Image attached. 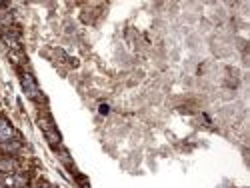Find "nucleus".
I'll use <instances>...</instances> for the list:
<instances>
[{
    "instance_id": "obj_1",
    "label": "nucleus",
    "mask_w": 250,
    "mask_h": 188,
    "mask_svg": "<svg viewBox=\"0 0 250 188\" xmlns=\"http://www.w3.org/2000/svg\"><path fill=\"white\" fill-rule=\"evenodd\" d=\"M20 82H22V88H24V92H26L28 98H32V100H38L40 98V88H38L36 80H34V76L30 72H22V76H20Z\"/></svg>"
},
{
    "instance_id": "obj_2",
    "label": "nucleus",
    "mask_w": 250,
    "mask_h": 188,
    "mask_svg": "<svg viewBox=\"0 0 250 188\" xmlns=\"http://www.w3.org/2000/svg\"><path fill=\"white\" fill-rule=\"evenodd\" d=\"M2 38L10 50H20V30L16 26L2 28Z\"/></svg>"
},
{
    "instance_id": "obj_3",
    "label": "nucleus",
    "mask_w": 250,
    "mask_h": 188,
    "mask_svg": "<svg viewBox=\"0 0 250 188\" xmlns=\"http://www.w3.org/2000/svg\"><path fill=\"white\" fill-rule=\"evenodd\" d=\"M18 136L14 132V128L10 126V122L6 118L0 116V144H6V142H14Z\"/></svg>"
},
{
    "instance_id": "obj_4",
    "label": "nucleus",
    "mask_w": 250,
    "mask_h": 188,
    "mask_svg": "<svg viewBox=\"0 0 250 188\" xmlns=\"http://www.w3.org/2000/svg\"><path fill=\"white\" fill-rule=\"evenodd\" d=\"M40 128L44 130V134L48 136V140H50L52 144H58V142H60V134L54 130V124H52L50 118H40Z\"/></svg>"
},
{
    "instance_id": "obj_5",
    "label": "nucleus",
    "mask_w": 250,
    "mask_h": 188,
    "mask_svg": "<svg viewBox=\"0 0 250 188\" xmlns=\"http://www.w3.org/2000/svg\"><path fill=\"white\" fill-rule=\"evenodd\" d=\"M18 170V162L10 156H2L0 158V172H4V174H16Z\"/></svg>"
},
{
    "instance_id": "obj_6",
    "label": "nucleus",
    "mask_w": 250,
    "mask_h": 188,
    "mask_svg": "<svg viewBox=\"0 0 250 188\" xmlns=\"http://www.w3.org/2000/svg\"><path fill=\"white\" fill-rule=\"evenodd\" d=\"M30 188H54V186H52V184H48V182H38V184L30 186Z\"/></svg>"
},
{
    "instance_id": "obj_7",
    "label": "nucleus",
    "mask_w": 250,
    "mask_h": 188,
    "mask_svg": "<svg viewBox=\"0 0 250 188\" xmlns=\"http://www.w3.org/2000/svg\"><path fill=\"white\" fill-rule=\"evenodd\" d=\"M100 112H102V114H106V112H108V106H106V104H102V106H100Z\"/></svg>"
}]
</instances>
